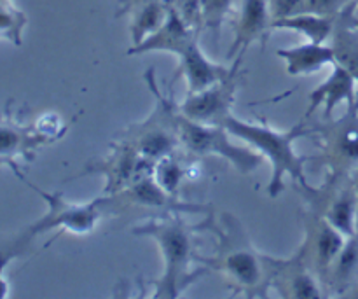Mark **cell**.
Wrapping results in <instances>:
<instances>
[{"label": "cell", "mask_w": 358, "mask_h": 299, "mask_svg": "<svg viewBox=\"0 0 358 299\" xmlns=\"http://www.w3.org/2000/svg\"><path fill=\"white\" fill-rule=\"evenodd\" d=\"M313 270L304 261L303 249L290 259H273L271 286L285 298L318 299L322 298V284Z\"/></svg>", "instance_id": "obj_10"}, {"label": "cell", "mask_w": 358, "mask_h": 299, "mask_svg": "<svg viewBox=\"0 0 358 299\" xmlns=\"http://www.w3.org/2000/svg\"><path fill=\"white\" fill-rule=\"evenodd\" d=\"M357 237H358V212H357Z\"/></svg>", "instance_id": "obj_29"}, {"label": "cell", "mask_w": 358, "mask_h": 299, "mask_svg": "<svg viewBox=\"0 0 358 299\" xmlns=\"http://www.w3.org/2000/svg\"><path fill=\"white\" fill-rule=\"evenodd\" d=\"M170 7L163 0H142L138 9L133 14L131 21V41L133 46H138L152 35L166 20Z\"/></svg>", "instance_id": "obj_21"}, {"label": "cell", "mask_w": 358, "mask_h": 299, "mask_svg": "<svg viewBox=\"0 0 358 299\" xmlns=\"http://www.w3.org/2000/svg\"><path fill=\"white\" fill-rule=\"evenodd\" d=\"M21 181H24V179H21ZM27 184L44 200L45 207H48L44 216L35 221L34 224H30L20 235L27 244H30L34 238L55 230H58L59 235L66 233V231L73 235H91L96 228L98 221H100L101 210L115 202L114 196L103 195L87 203H72L66 202L62 193H48L37 186L30 184V182H27Z\"/></svg>", "instance_id": "obj_4"}, {"label": "cell", "mask_w": 358, "mask_h": 299, "mask_svg": "<svg viewBox=\"0 0 358 299\" xmlns=\"http://www.w3.org/2000/svg\"><path fill=\"white\" fill-rule=\"evenodd\" d=\"M322 133H324L325 151L334 163H358V119L355 118V105L350 107L346 118L324 128Z\"/></svg>", "instance_id": "obj_16"}, {"label": "cell", "mask_w": 358, "mask_h": 299, "mask_svg": "<svg viewBox=\"0 0 358 299\" xmlns=\"http://www.w3.org/2000/svg\"><path fill=\"white\" fill-rule=\"evenodd\" d=\"M350 6V0H306V13L338 16Z\"/></svg>", "instance_id": "obj_27"}, {"label": "cell", "mask_w": 358, "mask_h": 299, "mask_svg": "<svg viewBox=\"0 0 358 299\" xmlns=\"http://www.w3.org/2000/svg\"><path fill=\"white\" fill-rule=\"evenodd\" d=\"M327 282L334 291H348L358 284V237H350L336 259Z\"/></svg>", "instance_id": "obj_20"}, {"label": "cell", "mask_w": 358, "mask_h": 299, "mask_svg": "<svg viewBox=\"0 0 358 299\" xmlns=\"http://www.w3.org/2000/svg\"><path fill=\"white\" fill-rule=\"evenodd\" d=\"M276 55L285 62L289 76H310L320 72L329 65H334L336 56L332 46L306 42V44L294 46V48L278 49Z\"/></svg>", "instance_id": "obj_17"}, {"label": "cell", "mask_w": 358, "mask_h": 299, "mask_svg": "<svg viewBox=\"0 0 358 299\" xmlns=\"http://www.w3.org/2000/svg\"><path fill=\"white\" fill-rule=\"evenodd\" d=\"M332 49H334L336 63L345 67L358 81V35L348 25L336 23L332 34Z\"/></svg>", "instance_id": "obj_22"}, {"label": "cell", "mask_w": 358, "mask_h": 299, "mask_svg": "<svg viewBox=\"0 0 358 299\" xmlns=\"http://www.w3.org/2000/svg\"><path fill=\"white\" fill-rule=\"evenodd\" d=\"M28 247L27 242L21 237L13 238V240L2 244L0 242V299L9 296V284L6 280V268L14 258L21 254Z\"/></svg>", "instance_id": "obj_25"}, {"label": "cell", "mask_w": 358, "mask_h": 299, "mask_svg": "<svg viewBox=\"0 0 358 299\" xmlns=\"http://www.w3.org/2000/svg\"><path fill=\"white\" fill-rule=\"evenodd\" d=\"M353 189H355V193H357V196H358V181L355 182V186H353Z\"/></svg>", "instance_id": "obj_28"}, {"label": "cell", "mask_w": 358, "mask_h": 299, "mask_svg": "<svg viewBox=\"0 0 358 299\" xmlns=\"http://www.w3.org/2000/svg\"><path fill=\"white\" fill-rule=\"evenodd\" d=\"M175 126H177L178 140L185 151L198 156H219L229 161L240 174L247 175L257 170L262 163V156L259 153L238 147L229 140L231 133L224 126L201 125L191 121L177 109L175 114Z\"/></svg>", "instance_id": "obj_5"}, {"label": "cell", "mask_w": 358, "mask_h": 299, "mask_svg": "<svg viewBox=\"0 0 358 299\" xmlns=\"http://www.w3.org/2000/svg\"><path fill=\"white\" fill-rule=\"evenodd\" d=\"M355 4H357V6H358V0H357V2H355Z\"/></svg>", "instance_id": "obj_31"}, {"label": "cell", "mask_w": 358, "mask_h": 299, "mask_svg": "<svg viewBox=\"0 0 358 299\" xmlns=\"http://www.w3.org/2000/svg\"><path fill=\"white\" fill-rule=\"evenodd\" d=\"M358 196L355 189H343L327 202V207L320 212L329 223L338 228L346 238L357 235Z\"/></svg>", "instance_id": "obj_19"}, {"label": "cell", "mask_w": 358, "mask_h": 299, "mask_svg": "<svg viewBox=\"0 0 358 299\" xmlns=\"http://www.w3.org/2000/svg\"><path fill=\"white\" fill-rule=\"evenodd\" d=\"M304 226H306V242L301 247L304 261L310 263L308 266L313 270L320 282H324L327 280L329 273L348 238L320 214L308 216Z\"/></svg>", "instance_id": "obj_8"}, {"label": "cell", "mask_w": 358, "mask_h": 299, "mask_svg": "<svg viewBox=\"0 0 358 299\" xmlns=\"http://www.w3.org/2000/svg\"><path fill=\"white\" fill-rule=\"evenodd\" d=\"M117 198H122L124 202L133 203V205L149 207V209H161L166 212L173 214H208L210 205H196V203H185L178 200V196H171L170 193L164 191L152 175L140 179L128 189L115 195Z\"/></svg>", "instance_id": "obj_13"}, {"label": "cell", "mask_w": 358, "mask_h": 299, "mask_svg": "<svg viewBox=\"0 0 358 299\" xmlns=\"http://www.w3.org/2000/svg\"><path fill=\"white\" fill-rule=\"evenodd\" d=\"M152 161L145 160L135 147L129 142L115 144L114 151L107 160L96 163V167L90 165L87 172L90 174H103L105 181V195L115 196L138 182L140 179L152 175L154 170Z\"/></svg>", "instance_id": "obj_9"}, {"label": "cell", "mask_w": 358, "mask_h": 299, "mask_svg": "<svg viewBox=\"0 0 358 299\" xmlns=\"http://www.w3.org/2000/svg\"><path fill=\"white\" fill-rule=\"evenodd\" d=\"M236 0H201L203 13V27L217 32L222 27L224 20L233 9Z\"/></svg>", "instance_id": "obj_24"}, {"label": "cell", "mask_w": 358, "mask_h": 299, "mask_svg": "<svg viewBox=\"0 0 358 299\" xmlns=\"http://www.w3.org/2000/svg\"><path fill=\"white\" fill-rule=\"evenodd\" d=\"M273 30V18L268 0H241L234 23V41L229 56L243 53L254 42H264Z\"/></svg>", "instance_id": "obj_11"}, {"label": "cell", "mask_w": 358, "mask_h": 299, "mask_svg": "<svg viewBox=\"0 0 358 299\" xmlns=\"http://www.w3.org/2000/svg\"><path fill=\"white\" fill-rule=\"evenodd\" d=\"M341 102H348L353 107L357 102V79L350 74L345 67L334 63L332 72L322 84H318L310 93V104H308L306 118L324 107V118L331 119L332 112Z\"/></svg>", "instance_id": "obj_12"}, {"label": "cell", "mask_w": 358, "mask_h": 299, "mask_svg": "<svg viewBox=\"0 0 358 299\" xmlns=\"http://www.w3.org/2000/svg\"><path fill=\"white\" fill-rule=\"evenodd\" d=\"M178 60H180L178 67H180L182 76L187 81L189 93L206 90V88L227 79L229 74L233 72V69H226V67L213 63L199 48L198 37L178 55Z\"/></svg>", "instance_id": "obj_15"}, {"label": "cell", "mask_w": 358, "mask_h": 299, "mask_svg": "<svg viewBox=\"0 0 358 299\" xmlns=\"http://www.w3.org/2000/svg\"><path fill=\"white\" fill-rule=\"evenodd\" d=\"M136 237H149L159 245L163 256V275L154 280V298L177 299L196 280L191 265L194 263V228L184 223L180 214L168 212V216L147 221L133 230Z\"/></svg>", "instance_id": "obj_3"}, {"label": "cell", "mask_w": 358, "mask_h": 299, "mask_svg": "<svg viewBox=\"0 0 358 299\" xmlns=\"http://www.w3.org/2000/svg\"><path fill=\"white\" fill-rule=\"evenodd\" d=\"M198 30L189 27L182 20L180 14L173 7H170V13H168L164 23L152 35H149L145 41L140 42L138 46H133L129 49V55H143V53L150 51H166L178 56L198 37Z\"/></svg>", "instance_id": "obj_14"}, {"label": "cell", "mask_w": 358, "mask_h": 299, "mask_svg": "<svg viewBox=\"0 0 358 299\" xmlns=\"http://www.w3.org/2000/svg\"><path fill=\"white\" fill-rule=\"evenodd\" d=\"M152 177L164 191L170 193L171 196H178V188H180L182 177H184V170H182L180 163L175 160V154H171V156L156 161Z\"/></svg>", "instance_id": "obj_23"}, {"label": "cell", "mask_w": 358, "mask_h": 299, "mask_svg": "<svg viewBox=\"0 0 358 299\" xmlns=\"http://www.w3.org/2000/svg\"><path fill=\"white\" fill-rule=\"evenodd\" d=\"M224 128L236 139L243 140L248 146L259 151L261 156L268 158L271 165V179L268 184V193L271 198L282 195L285 189V177L303 186L304 189H310L306 174H304V165L308 158L297 154L294 144L303 137L313 135L315 130L306 126V123H297L294 128L287 132H278L268 125H254V123L241 121L236 116L231 114L226 121L222 123Z\"/></svg>", "instance_id": "obj_1"}, {"label": "cell", "mask_w": 358, "mask_h": 299, "mask_svg": "<svg viewBox=\"0 0 358 299\" xmlns=\"http://www.w3.org/2000/svg\"><path fill=\"white\" fill-rule=\"evenodd\" d=\"M355 291H358V284H357V286H355ZM358 294V293H357Z\"/></svg>", "instance_id": "obj_30"}, {"label": "cell", "mask_w": 358, "mask_h": 299, "mask_svg": "<svg viewBox=\"0 0 358 299\" xmlns=\"http://www.w3.org/2000/svg\"><path fill=\"white\" fill-rule=\"evenodd\" d=\"M273 21L306 13V0H268Z\"/></svg>", "instance_id": "obj_26"}, {"label": "cell", "mask_w": 358, "mask_h": 299, "mask_svg": "<svg viewBox=\"0 0 358 299\" xmlns=\"http://www.w3.org/2000/svg\"><path fill=\"white\" fill-rule=\"evenodd\" d=\"M241 58H243V53H240L236 63L233 65V72L229 74L227 79L220 81L206 90L187 93L178 111L191 121L201 123V125L222 126V123L233 114L231 109L236 102L238 79H240L238 67H240Z\"/></svg>", "instance_id": "obj_6"}, {"label": "cell", "mask_w": 358, "mask_h": 299, "mask_svg": "<svg viewBox=\"0 0 358 299\" xmlns=\"http://www.w3.org/2000/svg\"><path fill=\"white\" fill-rule=\"evenodd\" d=\"M219 237V251L213 258H198L222 273L247 296L264 294L271 287L273 259L266 258L248 240L247 233L231 214H222L220 226L213 228Z\"/></svg>", "instance_id": "obj_2"}, {"label": "cell", "mask_w": 358, "mask_h": 299, "mask_svg": "<svg viewBox=\"0 0 358 299\" xmlns=\"http://www.w3.org/2000/svg\"><path fill=\"white\" fill-rule=\"evenodd\" d=\"M55 137L42 132L38 125H23L14 119L10 107L0 116V167H10L14 174L21 175L17 170V160L31 161L35 153L42 146L55 142Z\"/></svg>", "instance_id": "obj_7"}, {"label": "cell", "mask_w": 358, "mask_h": 299, "mask_svg": "<svg viewBox=\"0 0 358 299\" xmlns=\"http://www.w3.org/2000/svg\"><path fill=\"white\" fill-rule=\"evenodd\" d=\"M294 30L304 35L308 42L325 44L332 37L336 28V16H324L315 13H301L285 20L273 21V30Z\"/></svg>", "instance_id": "obj_18"}]
</instances>
